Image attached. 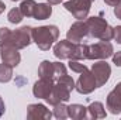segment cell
Segmentation results:
<instances>
[{
  "instance_id": "6da1fadb",
  "label": "cell",
  "mask_w": 121,
  "mask_h": 120,
  "mask_svg": "<svg viewBox=\"0 0 121 120\" xmlns=\"http://www.w3.org/2000/svg\"><path fill=\"white\" fill-rule=\"evenodd\" d=\"M54 55L59 60H87V44L72 42L69 40H60L54 47Z\"/></svg>"
},
{
  "instance_id": "7a4b0ae2",
  "label": "cell",
  "mask_w": 121,
  "mask_h": 120,
  "mask_svg": "<svg viewBox=\"0 0 121 120\" xmlns=\"http://www.w3.org/2000/svg\"><path fill=\"white\" fill-rule=\"evenodd\" d=\"M31 34H32V41L38 45V48L42 51H48L58 40L59 28L56 26H41L32 28Z\"/></svg>"
},
{
  "instance_id": "3957f363",
  "label": "cell",
  "mask_w": 121,
  "mask_h": 120,
  "mask_svg": "<svg viewBox=\"0 0 121 120\" xmlns=\"http://www.w3.org/2000/svg\"><path fill=\"white\" fill-rule=\"evenodd\" d=\"M87 35L93 38H99L100 41H110L113 40L114 28L101 17H89L86 20Z\"/></svg>"
},
{
  "instance_id": "277c9868",
  "label": "cell",
  "mask_w": 121,
  "mask_h": 120,
  "mask_svg": "<svg viewBox=\"0 0 121 120\" xmlns=\"http://www.w3.org/2000/svg\"><path fill=\"white\" fill-rule=\"evenodd\" d=\"M93 1L94 0H68L63 3V7L69 13H72L75 18L83 20V18H87Z\"/></svg>"
},
{
  "instance_id": "5b68a950",
  "label": "cell",
  "mask_w": 121,
  "mask_h": 120,
  "mask_svg": "<svg viewBox=\"0 0 121 120\" xmlns=\"http://www.w3.org/2000/svg\"><path fill=\"white\" fill-rule=\"evenodd\" d=\"M31 31H32V28L28 27V26H24V27H20L17 30L11 31L9 45L10 47H14L17 50H23V48L28 47L31 44V41H32Z\"/></svg>"
},
{
  "instance_id": "8992f818",
  "label": "cell",
  "mask_w": 121,
  "mask_h": 120,
  "mask_svg": "<svg viewBox=\"0 0 121 120\" xmlns=\"http://www.w3.org/2000/svg\"><path fill=\"white\" fill-rule=\"evenodd\" d=\"M114 48L110 41H100L87 45V60H107L113 57Z\"/></svg>"
},
{
  "instance_id": "52a82bcc",
  "label": "cell",
  "mask_w": 121,
  "mask_h": 120,
  "mask_svg": "<svg viewBox=\"0 0 121 120\" xmlns=\"http://www.w3.org/2000/svg\"><path fill=\"white\" fill-rule=\"evenodd\" d=\"M70 92L72 90L69 89L65 83H62L60 81H56L55 85H54V89L49 93V96L45 99L47 103H49L51 106H55L60 102H68L69 97H70Z\"/></svg>"
},
{
  "instance_id": "ba28073f",
  "label": "cell",
  "mask_w": 121,
  "mask_h": 120,
  "mask_svg": "<svg viewBox=\"0 0 121 120\" xmlns=\"http://www.w3.org/2000/svg\"><path fill=\"white\" fill-rule=\"evenodd\" d=\"M96 88H97L96 79H94L91 71H89V69L83 71V72L80 74L79 79H78L76 83H75V89L78 90L79 93H82V95H89V93H91Z\"/></svg>"
},
{
  "instance_id": "9c48e42d",
  "label": "cell",
  "mask_w": 121,
  "mask_h": 120,
  "mask_svg": "<svg viewBox=\"0 0 121 120\" xmlns=\"http://www.w3.org/2000/svg\"><path fill=\"white\" fill-rule=\"evenodd\" d=\"M91 74H93V76H94V79H96V85H97V88H100V86H103L107 81H108V78H110V75H111V66L106 62V61H99V62H96V64H93V66H91Z\"/></svg>"
},
{
  "instance_id": "30bf717a",
  "label": "cell",
  "mask_w": 121,
  "mask_h": 120,
  "mask_svg": "<svg viewBox=\"0 0 121 120\" xmlns=\"http://www.w3.org/2000/svg\"><path fill=\"white\" fill-rule=\"evenodd\" d=\"M86 37H87V26L86 21L83 20H78L76 23H73L66 32V40L72 42H80Z\"/></svg>"
},
{
  "instance_id": "8fae6325",
  "label": "cell",
  "mask_w": 121,
  "mask_h": 120,
  "mask_svg": "<svg viewBox=\"0 0 121 120\" xmlns=\"http://www.w3.org/2000/svg\"><path fill=\"white\" fill-rule=\"evenodd\" d=\"M54 85H55V81L47 79V78H39V81H37L32 86V93L38 99H47L54 89Z\"/></svg>"
},
{
  "instance_id": "7c38bea8",
  "label": "cell",
  "mask_w": 121,
  "mask_h": 120,
  "mask_svg": "<svg viewBox=\"0 0 121 120\" xmlns=\"http://www.w3.org/2000/svg\"><path fill=\"white\" fill-rule=\"evenodd\" d=\"M54 115L41 103H32L27 107V119L30 120H48Z\"/></svg>"
},
{
  "instance_id": "4fadbf2b",
  "label": "cell",
  "mask_w": 121,
  "mask_h": 120,
  "mask_svg": "<svg viewBox=\"0 0 121 120\" xmlns=\"http://www.w3.org/2000/svg\"><path fill=\"white\" fill-rule=\"evenodd\" d=\"M0 57L1 61L10 66H17L21 61V55L18 52L17 48L14 47H10V45H6V47H1L0 50Z\"/></svg>"
},
{
  "instance_id": "5bb4252c",
  "label": "cell",
  "mask_w": 121,
  "mask_h": 120,
  "mask_svg": "<svg viewBox=\"0 0 121 120\" xmlns=\"http://www.w3.org/2000/svg\"><path fill=\"white\" fill-rule=\"evenodd\" d=\"M107 109L113 115L121 113V92L117 88H114L107 95Z\"/></svg>"
},
{
  "instance_id": "9a60e30c",
  "label": "cell",
  "mask_w": 121,
  "mask_h": 120,
  "mask_svg": "<svg viewBox=\"0 0 121 120\" xmlns=\"http://www.w3.org/2000/svg\"><path fill=\"white\" fill-rule=\"evenodd\" d=\"M38 75H39V78H47V79H52L56 82L55 64L51 61H42L38 68Z\"/></svg>"
},
{
  "instance_id": "2e32d148",
  "label": "cell",
  "mask_w": 121,
  "mask_h": 120,
  "mask_svg": "<svg viewBox=\"0 0 121 120\" xmlns=\"http://www.w3.org/2000/svg\"><path fill=\"white\" fill-rule=\"evenodd\" d=\"M68 117L75 120L86 119L87 117V107H85L83 105H78V103L69 105L68 106Z\"/></svg>"
},
{
  "instance_id": "e0dca14e",
  "label": "cell",
  "mask_w": 121,
  "mask_h": 120,
  "mask_svg": "<svg viewBox=\"0 0 121 120\" xmlns=\"http://www.w3.org/2000/svg\"><path fill=\"white\" fill-rule=\"evenodd\" d=\"M106 117V109L103 103L93 102L87 106V119H104Z\"/></svg>"
},
{
  "instance_id": "ac0fdd59",
  "label": "cell",
  "mask_w": 121,
  "mask_h": 120,
  "mask_svg": "<svg viewBox=\"0 0 121 120\" xmlns=\"http://www.w3.org/2000/svg\"><path fill=\"white\" fill-rule=\"evenodd\" d=\"M51 14H52V7L49 3H38L34 9L32 17L37 20H47V18H49Z\"/></svg>"
},
{
  "instance_id": "d6986e66",
  "label": "cell",
  "mask_w": 121,
  "mask_h": 120,
  "mask_svg": "<svg viewBox=\"0 0 121 120\" xmlns=\"http://www.w3.org/2000/svg\"><path fill=\"white\" fill-rule=\"evenodd\" d=\"M13 78V66L7 64H0V83H6Z\"/></svg>"
},
{
  "instance_id": "ffe728a7",
  "label": "cell",
  "mask_w": 121,
  "mask_h": 120,
  "mask_svg": "<svg viewBox=\"0 0 121 120\" xmlns=\"http://www.w3.org/2000/svg\"><path fill=\"white\" fill-rule=\"evenodd\" d=\"M35 6H37V3H35L34 0H24V1H21L20 10H21L23 16H24V17H32Z\"/></svg>"
},
{
  "instance_id": "44dd1931",
  "label": "cell",
  "mask_w": 121,
  "mask_h": 120,
  "mask_svg": "<svg viewBox=\"0 0 121 120\" xmlns=\"http://www.w3.org/2000/svg\"><path fill=\"white\" fill-rule=\"evenodd\" d=\"M23 18H24V16H23L20 7L11 9V10L9 11V14H7V20H9L11 24H18V23H21Z\"/></svg>"
},
{
  "instance_id": "7402d4cb",
  "label": "cell",
  "mask_w": 121,
  "mask_h": 120,
  "mask_svg": "<svg viewBox=\"0 0 121 120\" xmlns=\"http://www.w3.org/2000/svg\"><path fill=\"white\" fill-rule=\"evenodd\" d=\"M56 119H66L68 117V106H65L63 105V102H60V103H58V105H55L54 106V113H52Z\"/></svg>"
},
{
  "instance_id": "603a6c76",
  "label": "cell",
  "mask_w": 121,
  "mask_h": 120,
  "mask_svg": "<svg viewBox=\"0 0 121 120\" xmlns=\"http://www.w3.org/2000/svg\"><path fill=\"white\" fill-rule=\"evenodd\" d=\"M10 35H11L10 28H7V27H1V28H0V48L9 45Z\"/></svg>"
},
{
  "instance_id": "cb8c5ba5",
  "label": "cell",
  "mask_w": 121,
  "mask_h": 120,
  "mask_svg": "<svg viewBox=\"0 0 121 120\" xmlns=\"http://www.w3.org/2000/svg\"><path fill=\"white\" fill-rule=\"evenodd\" d=\"M69 68H70L73 72H78V74H82L83 71L87 69V66H86L85 64H80L79 61H73V60L69 61Z\"/></svg>"
},
{
  "instance_id": "d4e9b609",
  "label": "cell",
  "mask_w": 121,
  "mask_h": 120,
  "mask_svg": "<svg viewBox=\"0 0 121 120\" xmlns=\"http://www.w3.org/2000/svg\"><path fill=\"white\" fill-rule=\"evenodd\" d=\"M113 38L117 41V44H121V26L114 27V34H113Z\"/></svg>"
},
{
  "instance_id": "484cf974",
  "label": "cell",
  "mask_w": 121,
  "mask_h": 120,
  "mask_svg": "<svg viewBox=\"0 0 121 120\" xmlns=\"http://www.w3.org/2000/svg\"><path fill=\"white\" fill-rule=\"evenodd\" d=\"M113 62H114L117 66H121V51L113 54Z\"/></svg>"
},
{
  "instance_id": "4316f807",
  "label": "cell",
  "mask_w": 121,
  "mask_h": 120,
  "mask_svg": "<svg viewBox=\"0 0 121 120\" xmlns=\"http://www.w3.org/2000/svg\"><path fill=\"white\" fill-rule=\"evenodd\" d=\"M104 3L108 4V6H111V7H116V6H118L121 3V0H104Z\"/></svg>"
},
{
  "instance_id": "83f0119b",
  "label": "cell",
  "mask_w": 121,
  "mask_h": 120,
  "mask_svg": "<svg viewBox=\"0 0 121 120\" xmlns=\"http://www.w3.org/2000/svg\"><path fill=\"white\" fill-rule=\"evenodd\" d=\"M114 14H116V17H117V18H120V20H121V3L118 4V6H116V7H114Z\"/></svg>"
},
{
  "instance_id": "f1b7e54d",
  "label": "cell",
  "mask_w": 121,
  "mask_h": 120,
  "mask_svg": "<svg viewBox=\"0 0 121 120\" xmlns=\"http://www.w3.org/2000/svg\"><path fill=\"white\" fill-rule=\"evenodd\" d=\"M4 112H6V106H4V102H3V99L0 96V117L4 115Z\"/></svg>"
},
{
  "instance_id": "f546056e",
  "label": "cell",
  "mask_w": 121,
  "mask_h": 120,
  "mask_svg": "<svg viewBox=\"0 0 121 120\" xmlns=\"http://www.w3.org/2000/svg\"><path fill=\"white\" fill-rule=\"evenodd\" d=\"M4 10H6V4H4V3H3L1 0H0V14H1V13H3Z\"/></svg>"
},
{
  "instance_id": "4dcf8cb0",
  "label": "cell",
  "mask_w": 121,
  "mask_h": 120,
  "mask_svg": "<svg viewBox=\"0 0 121 120\" xmlns=\"http://www.w3.org/2000/svg\"><path fill=\"white\" fill-rule=\"evenodd\" d=\"M60 1H63V0H48V3L52 6V4H59Z\"/></svg>"
},
{
  "instance_id": "1f68e13d",
  "label": "cell",
  "mask_w": 121,
  "mask_h": 120,
  "mask_svg": "<svg viewBox=\"0 0 121 120\" xmlns=\"http://www.w3.org/2000/svg\"><path fill=\"white\" fill-rule=\"evenodd\" d=\"M116 88H117V89L121 92V82H120V83H117V86H116Z\"/></svg>"
},
{
  "instance_id": "d6a6232c",
  "label": "cell",
  "mask_w": 121,
  "mask_h": 120,
  "mask_svg": "<svg viewBox=\"0 0 121 120\" xmlns=\"http://www.w3.org/2000/svg\"><path fill=\"white\" fill-rule=\"evenodd\" d=\"M11 1H17V0H11Z\"/></svg>"
}]
</instances>
